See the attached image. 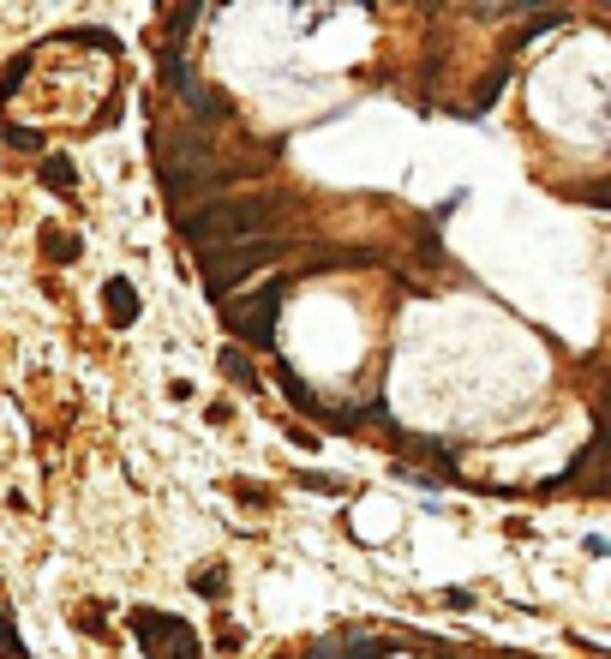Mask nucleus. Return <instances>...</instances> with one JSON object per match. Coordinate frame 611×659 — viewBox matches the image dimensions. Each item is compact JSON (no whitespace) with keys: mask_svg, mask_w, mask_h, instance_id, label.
<instances>
[{"mask_svg":"<svg viewBox=\"0 0 611 659\" xmlns=\"http://www.w3.org/2000/svg\"><path fill=\"white\" fill-rule=\"evenodd\" d=\"M270 216H276L270 198H216V204L180 216V234H186L192 246H228V240H252V234H264Z\"/></svg>","mask_w":611,"mask_h":659,"instance_id":"1","label":"nucleus"},{"mask_svg":"<svg viewBox=\"0 0 611 659\" xmlns=\"http://www.w3.org/2000/svg\"><path fill=\"white\" fill-rule=\"evenodd\" d=\"M282 252H288V246L258 240V234H252V240H228V246H204V264H198V270H204L210 300H222L228 288H240L252 270H264V264H270V258H282Z\"/></svg>","mask_w":611,"mask_h":659,"instance_id":"2","label":"nucleus"},{"mask_svg":"<svg viewBox=\"0 0 611 659\" xmlns=\"http://www.w3.org/2000/svg\"><path fill=\"white\" fill-rule=\"evenodd\" d=\"M276 312H282V282H258L246 300H228L222 306V324L246 348H276Z\"/></svg>","mask_w":611,"mask_h":659,"instance_id":"3","label":"nucleus"},{"mask_svg":"<svg viewBox=\"0 0 611 659\" xmlns=\"http://www.w3.org/2000/svg\"><path fill=\"white\" fill-rule=\"evenodd\" d=\"M132 636L150 659H204V642L192 636V624H180L156 606H132Z\"/></svg>","mask_w":611,"mask_h":659,"instance_id":"4","label":"nucleus"},{"mask_svg":"<svg viewBox=\"0 0 611 659\" xmlns=\"http://www.w3.org/2000/svg\"><path fill=\"white\" fill-rule=\"evenodd\" d=\"M396 648V642H384V636H318L306 659H384Z\"/></svg>","mask_w":611,"mask_h":659,"instance_id":"5","label":"nucleus"},{"mask_svg":"<svg viewBox=\"0 0 611 659\" xmlns=\"http://www.w3.org/2000/svg\"><path fill=\"white\" fill-rule=\"evenodd\" d=\"M138 306H144V300H138V288H132L126 276H108V288H102V312H108V324H114V330H126V324L138 318Z\"/></svg>","mask_w":611,"mask_h":659,"instance_id":"6","label":"nucleus"},{"mask_svg":"<svg viewBox=\"0 0 611 659\" xmlns=\"http://www.w3.org/2000/svg\"><path fill=\"white\" fill-rule=\"evenodd\" d=\"M276 378H282V396H288V402H294V408H300L306 420H318V426H324L330 402H318V396H312V384H306V378H300V372H294L288 360H276Z\"/></svg>","mask_w":611,"mask_h":659,"instance_id":"7","label":"nucleus"},{"mask_svg":"<svg viewBox=\"0 0 611 659\" xmlns=\"http://www.w3.org/2000/svg\"><path fill=\"white\" fill-rule=\"evenodd\" d=\"M36 180H42L48 192H72V186H78V168H72V156H42V162H36Z\"/></svg>","mask_w":611,"mask_h":659,"instance_id":"8","label":"nucleus"},{"mask_svg":"<svg viewBox=\"0 0 611 659\" xmlns=\"http://www.w3.org/2000/svg\"><path fill=\"white\" fill-rule=\"evenodd\" d=\"M408 456H414V462H426L444 486H456V480H462V474H456V456H450V450H438V444H426V438H420V444H408Z\"/></svg>","mask_w":611,"mask_h":659,"instance_id":"9","label":"nucleus"},{"mask_svg":"<svg viewBox=\"0 0 611 659\" xmlns=\"http://www.w3.org/2000/svg\"><path fill=\"white\" fill-rule=\"evenodd\" d=\"M162 84H168V90H180V96H186V90H192V84H198V78H192V66H186V54H180V48H162Z\"/></svg>","mask_w":611,"mask_h":659,"instance_id":"10","label":"nucleus"},{"mask_svg":"<svg viewBox=\"0 0 611 659\" xmlns=\"http://www.w3.org/2000/svg\"><path fill=\"white\" fill-rule=\"evenodd\" d=\"M216 366H222V378H234L240 390H258V372H252V360H246L240 348H222V354H216Z\"/></svg>","mask_w":611,"mask_h":659,"instance_id":"11","label":"nucleus"},{"mask_svg":"<svg viewBox=\"0 0 611 659\" xmlns=\"http://www.w3.org/2000/svg\"><path fill=\"white\" fill-rule=\"evenodd\" d=\"M198 6L204 0H168V12H162V36L174 42V36H186L192 30V18H198Z\"/></svg>","mask_w":611,"mask_h":659,"instance_id":"12","label":"nucleus"},{"mask_svg":"<svg viewBox=\"0 0 611 659\" xmlns=\"http://www.w3.org/2000/svg\"><path fill=\"white\" fill-rule=\"evenodd\" d=\"M36 240H42V252H48L54 264H72V258H78V234H66V228H42Z\"/></svg>","mask_w":611,"mask_h":659,"instance_id":"13","label":"nucleus"},{"mask_svg":"<svg viewBox=\"0 0 611 659\" xmlns=\"http://www.w3.org/2000/svg\"><path fill=\"white\" fill-rule=\"evenodd\" d=\"M192 594H204V600H222V594H228V570H222V564H204V570L192 576Z\"/></svg>","mask_w":611,"mask_h":659,"instance_id":"14","label":"nucleus"},{"mask_svg":"<svg viewBox=\"0 0 611 659\" xmlns=\"http://www.w3.org/2000/svg\"><path fill=\"white\" fill-rule=\"evenodd\" d=\"M6 144H18V150H42V138H36L30 126H6Z\"/></svg>","mask_w":611,"mask_h":659,"instance_id":"15","label":"nucleus"},{"mask_svg":"<svg viewBox=\"0 0 611 659\" xmlns=\"http://www.w3.org/2000/svg\"><path fill=\"white\" fill-rule=\"evenodd\" d=\"M306 486H312V492H330V498H342V492H348L336 474H306Z\"/></svg>","mask_w":611,"mask_h":659,"instance_id":"16","label":"nucleus"},{"mask_svg":"<svg viewBox=\"0 0 611 659\" xmlns=\"http://www.w3.org/2000/svg\"><path fill=\"white\" fill-rule=\"evenodd\" d=\"M24 72H30V60H12V66H6V78H0V90H6V96H12V90H18V84H24Z\"/></svg>","mask_w":611,"mask_h":659,"instance_id":"17","label":"nucleus"},{"mask_svg":"<svg viewBox=\"0 0 611 659\" xmlns=\"http://www.w3.org/2000/svg\"><path fill=\"white\" fill-rule=\"evenodd\" d=\"M234 498H240V504H264V492H258L252 480H234Z\"/></svg>","mask_w":611,"mask_h":659,"instance_id":"18","label":"nucleus"},{"mask_svg":"<svg viewBox=\"0 0 611 659\" xmlns=\"http://www.w3.org/2000/svg\"><path fill=\"white\" fill-rule=\"evenodd\" d=\"M0 654H24V648H18V636L6 630V618H0Z\"/></svg>","mask_w":611,"mask_h":659,"instance_id":"19","label":"nucleus"},{"mask_svg":"<svg viewBox=\"0 0 611 659\" xmlns=\"http://www.w3.org/2000/svg\"><path fill=\"white\" fill-rule=\"evenodd\" d=\"M420 6H432V0H420Z\"/></svg>","mask_w":611,"mask_h":659,"instance_id":"20","label":"nucleus"}]
</instances>
